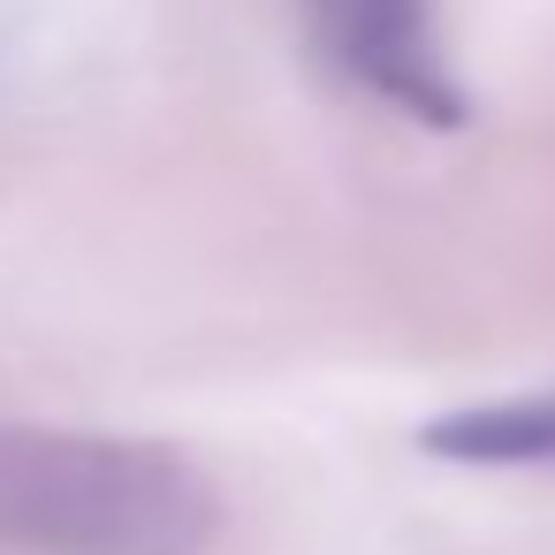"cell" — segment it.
<instances>
[{"mask_svg": "<svg viewBox=\"0 0 555 555\" xmlns=\"http://www.w3.org/2000/svg\"><path fill=\"white\" fill-rule=\"evenodd\" d=\"M418 449L441 464H555V388L441 411L418 434Z\"/></svg>", "mask_w": 555, "mask_h": 555, "instance_id": "obj_3", "label": "cell"}, {"mask_svg": "<svg viewBox=\"0 0 555 555\" xmlns=\"http://www.w3.org/2000/svg\"><path fill=\"white\" fill-rule=\"evenodd\" d=\"M297 9H305L320 62L350 92H365L373 107L426 122V130L464 122V85L449 69L434 0H297Z\"/></svg>", "mask_w": 555, "mask_h": 555, "instance_id": "obj_2", "label": "cell"}, {"mask_svg": "<svg viewBox=\"0 0 555 555\" xmlns=\"http://www.w3.org/2000/svg\"><path fill=\"white\" fill-rule=\"evenodd\" d=\"M214 517L206 472L160 441L0 426V540L31 555H206Z\"/></svg>", "mask_w": 555, "mask_h": 555, "instance_id": "obj_1", "label": "cell"}]
</instances>
